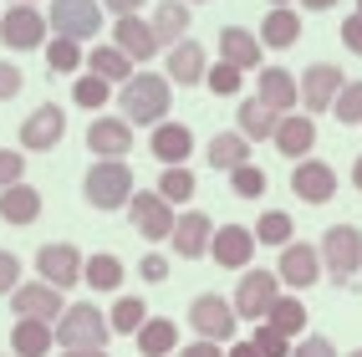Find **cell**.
I'll use <instances>...</instances> for the list:
<instances>
[{
	"label": "cell",
	"instance_id": "cell-53",
	"mask_svg": "<svg viewBox=\"0 0 362 357\" xmlns=\"http://www.w3.org/2000/svg\"><path fill=\"white\" fill-rule=\"evenodd\" d=\"M62 357H107V347H66Z\"/></svg>",
	"mask_w": 362,
	"mask_h": 357
},
{
	"label": "cell",
	"instance_id": "cell-38",
	"mask_svg": "<svg viewBox=\"0 0 362 357\" xmlns=\"http://www.w3.org/2000/svg\"><path fill=\"white\" fill-rule=\"evenodd\" d=\"M143 322H148V306H143V296H123V301H112V317H107V327H112V332L133 337Z\"/></svg>",
	"mask_w": 362,
	"mask_h": 357
},
{
	"label": "cell",
	"instance_id": "cell-18",
	"mask_svg": "<svg viewBox=\"0 0 362 357\" xmlns=\"http://www.w3.org/2000/svg\"><path fill=\"white\" fill-rule=\"evenodd\" d=\"M204 71H209V62H204V46H199L194 36H184V41L168 46L163 77L174 82V87H194V82H204Z\"/></svg>",
	"mask_w": 362,
	"mask_h": 357
},
{
	"label": "cell",
	"instance_id": "cell-50",
	"mask_svg": "<svg viewBox=\"0 0 362 357\" xmlns=\"http://www.w3.org/2000/svg\"><path fill=\"white\" fill-rule=\"evenodd\" d=\"M179 357H225V347H220V342H204V337H199V342H189V347H184Z\"/></svg>",
	"mask_w": 362,
	"mask_h": 357
},
{
	"label": "cell",
	"instance_id": "cell-6",
	"mask_svg": "<svg viewBox=\"0 0 362 357\" xmlns=\"http://www.w3.org/2000/svg\"><path fill=\"white\" fill-rule=\"evenodd\" d=\"M46 11L36 6H11L0 11V41H6V52H36V46H46Z\"/></svg>",
	"mask_w": 362,
	"mask_h": 357
},
{
	"label": "cell",
	"instance_id": "cell-23",
	"mask_svg": "<svg viewBox=\"0 0 362 357\" xmlns=\"http://www.w3.org/2000/svg\"><path fill=\"white\" fill-rule=\"evenodd\" d=\"M220 62H230L240 71L260 66V36L245 26H220Z\"/></svg>",
	"mask_w": 362,
	"mask_h": 357
},
{
	"label": "cell",
	"instance_id": "cell-42",
	"mask_svg": "<svg viewBox=\"0 0 362 357\" xmlns=\"http://www.w3.org/2000/svg\"><path fill=\"white\" fill-rule=\"evenodd\" d=\"M250 342L260 347V357H291V337L276 332L271 322H255V337H250Z\"/></svg>",
	"mask_w": 362,
	"mask_h": 357
},
{
	"label": "cell",
	"instance_id": "cell-27",
	"mask_svg": "<svg viewBox=\"0 0 362 357\" xmlns=\"http://www.w3.org/2000/svg\"><path fill=\"white\" fill-rule=\"evenodd\" d=\"M189 21H194V16H189L184 0H158V6H153V21H148V26H153V41H158V46L184 41V36H189Z\"/></svg>",
	"mask_w": 362,
	"mask_h": 357
},
{
	"label": "cell",
	"instance_id": "cell-39",
	"mask_svg": "<svg viewBox=\"0 0 362 357\" xmlns=\"http://www.w3.org/2000/svg\"><path fill=\"white\" fill-rule=\"evenodd\" d=\"M332 117L342 128H357L362 123V82H342V92H337V103H332Z\"/></svg>",
	"mask_w": 362,
	"mask_h": 357
},
{
	"label": "cell",
	"instance_id": "cell-48",
	"mask_svg": "<svg viewBox=\"0 0 362 357\" xmlns=\"http://www.w3.org/2000/svg\"><path fill=\"white\" fill-rule=\"evenodd\" d=\"M342 46H347L352 57H362V16H347L342 21Z\"/></svg>",
	"mask_w": 362,
	"mask_h": 357
},
{
	"label": "cell",
	"instance_id": "cell-55",
	"mask_svg": "<svg viewBox=\"0 0 362 357\" xmlns=\"http://www.w3.org/2000/svg\"><path fill=\"white\" fill-rule=\"evenodd\" d=\"M352 184L362 189V153H357V163H352Z\"/></svg>",
	"mask_w": 362,
	"mask_h": 357
},
{
	"label": "cell",
	"instance_id": "cell-60",
	"mask_svg": "<svg viewBox=\"0 0 362 357\" xmlns=\"http://www.w3.org/2000/svg\"><path fill=\"white\" fill-rule=\"evenodd\" d=\"M357 16H362V0H357Z\"/></svg>",
	"mask_w": 362,
	"mask_h": 357
},
{
	"label": "cell",
	"instance_id": "cell-45",
	"mask_svg": "<svg viewBox=\"0 0 362 357\" xmlns=\"http://www.w3.org/2000/svg\"><path fill=\"white\" fill-rule=\"evenodd\" d=\"M21 286V255L16 250H0V296H11Z\"/></svg>",
	"mask_w": 362,
	"mask_h": 357
},
{
	"label": "cell",
	"instance_id": "cell-24",
	"mask_svg": "<svg viewBox=\"0 0 362 357\" xmlns=\"http://www.w3.org/2000/svg\"><path fill=\"white\" fill-rule=\"evenodd\" d=\"M0 220H6V225H36L41 220V194L26 179L11 184V189H0Z\"/></svg>",
	"mask_w": 362,
	"mask_h": 357
},
{
	"label": "cell",
	"instance_id": "cell-33",
	"mask_svg": "<svg viewBox=\"0 0 362 357\" xmlns=\"http://www.w3.org/2000/svg\"><path fill=\"white\" fill-rule=\"evenodd\" d=\"M276 123H281V112L265 107L260 98H245V103H240V133H245L250 143H265V138L276 133Z\"/></svg>",
	"mask_w": 362,
	"mask_h": 357
},
{
	"label": "cell",
	"instance_id": "cell-10",
	"mask_svg": "<svg viewBox=\"0 0 362 357\" xmlns=\"http://www.w3.org/2000/svg\"><path fill=\"white\" fill-rule=\"evenodd\" d=\"M128 220H133V230L143 235V240H168V235H174V204H168L158 189L153 194H138L133 189V199H128Z\"/></svg>",
	"mask_w": 362,
	"mask_h": 357
},
{
	"label": "cell",
	"instance_id": "cell-14",
	"mask_svg": "<svg viewBox=\"0 0 362 357\" xmlns=\"http://www.w3.org/2000/svg\"><path fill=\"white\" fill-rule=\"evenodd\" d=\"M209 255H214V266H225V271H245L255 260V235L245 225H214Z\"/></svg>",
	"mask_w": 362,
	"mask_h": 357
},
{
	"label": "cell",
	"instance_id": "cell-30",
	"mask_svg": "<svg viewBox=\"0 0 362 357\" xmlns=\"http://www.w3.org/2000/svg\"><path fill=\"white\" fill-rule=\"evenodd\" d=\"M82 62H87L92 77H103L107 87H123V82L133 77V57H123L117 46H92V52H87Z\"/></svg>",
	"mask_w": 362,
	"mask_h": 357
},
{
	"label": "cell",
	"instance_id": "cell-59",
	"mask_svg": "<svg viewBox=\"0 0 362 357\" xmlns=\"http://www.w3.org/2000/svg\"><path fill=\"white\" fill-rule=\"evenodd\" d=\"M347 357H362V347H357V352H347Z\"/></svg>",
	"mask_w": 362,
	"mask_h": 357
},
{
	"label": "cell",
	"instance_id": "cell-52",
	"mask_svg": "<svg viewBox=\"0 0 362 357\" xmlns=\"http://www.w3.org/2000/svg\"><path fill=\"white\" fill-rule=\"evenodd\" d=\"M225 357H260V347H255V342H230Z\"/></svg>",
	"mask_w": 362,
	"mask_h": 357
},
{
	"label": "cell",
	"instance_id": "cell-54",
	"mask_svg": "<svg viewBox=\"0 0 362 357\" xmlns=\"http://www.w3.org/2000/svg\"><path fill=\"white\" fill-rule=\"evenodd\" d=\"M301 6H306V11H332L337 0H301Z\"/></svg>",
	"mask_w": 362,
	"mask_h": 357
},
{
	"label": "cell",
	"instance_id": "cell-43",
	"mask_svg": "<svg viewBox=\"0 0 362 357\" xmlns=\"http://www.w3.org/2000/svg\"><path fill=\"white\" fill-rule=\"evenodd\" d=\"M230 184L240 199H260L265 194V169H255V163H240V169H230Z\"/></svg>",
	"mask_w": 362,
	"mask_h": 357
},
{
	"label": "cell",
	"instance_id": "cell-7",
	"mask_svg": "<svg viewBox=\"0 0 362 357\" xmlns=\"http://www.w3.org/2000/svg\"><path fill=\"white\" fill-rule=\"evenodd\" d=\"M276 296H281L276 271H245L240 286H235V296H230V306H235V317H245V322H265Z\"/></svg>",
	"mask_w": 362,
	"mask_h": 357
},
{
	"label": "cell",
	"instance_id": "cell-31",
	"mask_svg": "<svg viewBox=\"0 0 362 357\" xmlns=\"http://www.w3.org/2000/svg\"><path fill=\"white\" fill-rule=\"evenodd\" d=\"M204 158H209V169L230 174V169H240V163H250V138L240 133V128H235V133H220V138H209Z\"/></svg>",
	"mask_w": 362,
	"mask_h": 357
},
{
	"label": "cell",
	"instance_id": "cell-51",
	"mask_svg": "<svg viewBox=\"0 0 362 357\" xmlns=\"http://www.w3.org/2000/svg\"><path fill=\"white\" fill-rule=\"evenodd\" d=\"M103 6H107L112 16H133V11H143V0H103Z\"/></svg>",
	"mask_w": 362,
	"mask_h": 357
},
{
	"label": "cell",
	"instance_id": "cell-9",
	"mask_svg": "<svg viewBox=\"0 0 362 357\" xmlns=\"http://www.w3.org/2000/svg\"><path fill=\"white\" fill-rule=\"evenodd\" d=\"M82 250L77 245H66V240H46L41 250H36V271H41V281L46 286H57V291H71V286L82 281Z\"/></svg>",
	"mask_w": 362,
	"mask_h": 357
},
{
	"label": "cell",
	"instance_id": "cell-8",
	"mask_svg": "<svg viewBox=\"0 0 362 357\" xmlns=\"http://www.w3.org/2000/svg\"><path fill=\"white\" fill-rule=\"evenodd\" d=\"M235 322H240L235 306L225 296H214V291H204V296L189 301V327H194L204 342H230L235 337Z\"/></svg>",
	"mask_w": 362,
	"mask_h": 357
},
{
	"label": "cell",
	"instance_id": "cell-46",
	"mask_svg": "<svg viewBox=\"0 0 362 357\" xmlns=\"http://www.w3.org/2000/svg\"><path fill=\"white\" fill-rule=\"evenodd\" d=\"M21 87H26V77H21V66H16V62H0V103H11Z\"/></svg>",
	"mask_w": 362,
	"mask_h": 357
},
{
	"label": "cell",
	"instance_id": "cell-35",
	"mask_svg": "<svg viewBox=\"0 0 362 357\" xmlns=\"http://www.w3.org/2000/svg\"><path fill=\"white\" fill-rule=\"evenodd\" d=\"M265 322H271L276 332H286V337H296V332L306 327V301H296V296H276L271 312H265Z\"/></svg>",
	"mask_w": 362,
	"mask_h": 357
},
{
	"label": "cell",
	"instance_id": "cell-34",
	"mask_svg": "<svg viewBox=\"0 0 362 357\" xmlns=\"http://www.w3.org/2000/svg\"><path fill=\"white\" fill-rule=\"evenodd\" d=\"M250 235H255V245H291L296 240V225H291V214H286V209H265Z\"/></svg>",
	"mask_w": 362,
	"mask_h": 357
},
{
	"label": "cell",
	"instance_id": "cell-11",
	"mask_svg": "<svg viewBox=\"0 0 362 357\" xmlns=\"http://www.w3.org/2000/svg\"><path fill=\"white\" fill-rule=\"evenodd\" d=\"M276 281H281V286H291V291H306V286H317V281H322V255H317V245H306V240L281 245Z\"/></svg>",
	"mask_w": 362,
	"mask_h": 357
},
{
	"label": "cell",
	"instance_id": "cell-44",
	"mask_svg": "<svg viewBox=\"0 0 362 357\" xmlns=\"http://www.w3.org/2000/svg\"><path fill=\"white\" fill-rule=\"evenodd\" d=\"M26 179V153L21 148H0V189H11Z\"/></svg>",
	"mask_w": 362,
	"mask_h": 357
},
{
	"label": "cell",
	"instance_id": "cell-41",
	"mask_svg": "<svg viewBox=\"0 0 362 357\" xmlns=\"http://www.w3.org/2000/svg\"><path fill=\"white\" fill-rule=\"evenodd\" d=\"M71 98H77V103H82L87 112H98V107H103V103L112 98V87H107L103 77H92V71H82V77L71 82Z\"/></svg>",
	"mask_w": 362,
	"mask_h": 357
},
{
	"label": "cell",
	"instance_id": "cell-49",
	"mask_svg": "<svg viewBox=\"0 0 362 357\" xmlns=\"http://www.w3.org/2000/svg\"><path fill=\"white\" fill-rule=\"evenodd\" d=\"M143 281H148V286H163V281H168V260H163V255H143Z\"/></svg>",
	"mask_w": 362,
	"mask_h": 357
},
{
	"label": "cell",
	"instance_id": "cell-4",
	"mask_svg": "<svg viewBox=\"0 0 362 357\" xmlns=\"http://www.w3.org/2000/svg\"><path fill=\"white\" fill-rule=\"evenodd\" d=\"M52 332H57L62 352H66V347H107V337H112L107 317H103L92 301H77V306H66V312H62V322H57Z\"/></svg>",
	"mask_w": 362,
	"mask_h": 357
},
{
	"label": "cell",
	"instance_id": "cell-5",
	"mask_svg": "<svg viewBox=\"0 0 362 357\" xmlns=\"http://www.w3.org/2000/svg\"><path fill=\"white\" fill-rule=\"evenodd\" d=\"M46 26L66 41H92V36H103V6L98 0H52Z\"/></svg>",
	"mask_w": 362,
	"mask_h": 357
},
{
	"label": "cell",
	"instance_id": "cell-22",
	"mask_svg": "<svg viewBox=\"0 0 362 357\" xmlns=\"http://www.w3.org/2000/svg\"><path fill=\"white\" fill-rule=\"evenodd\" d=\"M148 148H153V158L158 163H189V153H194V133H189V123H163L153 128V138H148Z\"/></svg>",
	"mask_w": 362,
	"mask_h": 357
},
{
	"label": "cell",
	"instance_id": "cell-21",
	"mask_svg": "<svg viewBox=\"0 0 362 357\" xmlns=\"http://www.w3.org/2000/svg\"><path fill=\"white\" fill-rule=\"evenodd\" d=\"M112 46H117L123 57H133V62H148V57H158L153 26H148V21H138V16H117V21H112Z\"/></svg>",
	"mask_w": 362,
	"mask_h": 357
},
{
	"label": "cell",
	"instance_id": "cell-29",
	"mask_svg": "<svg viewBox=\"0 0 362 357\" xmlns=\"http://www.w3.org/2000/svg\"><path fill=\"white\" fill-rule=\"evenodd\" d=\"M301 41V16L291 6H271V16L260 21V46H276V52H286V46Z\"/></svg>",
	"mask_w": 362,
	"mask_h": 357
},
{
	"label": "cell",
	"instance_id": "cell-13",
	"mask_svg": "<svg viewBox=\"0 0 362 357\" xmlns=\"http://www.w3.org/2000/svg\"><path fill=\"white\" fill-rule=\"evenodd\" d=\"M296 92H301V103H306V117L332 112L337 92H342V71H337L332 62H317V66H306V77H296Z\"/></svg>",
	"mask_w": 362,
	"mask_h": 357
},
{
	"label": "cell",
	"instance_id": "cell-1",
	"mask_svg": "<svg viewBox=\"0 0 362 357\" xmlns=\"http://www.w3.org/2000/svg\"><path fill=\"white\" fill-rule=\"evenodd\" d=\"M117 103L133 128H158L168 107H174V82L158 77V71H133V77L117 87Z\"/></svg>",
	"mask_w": 362,
	"mask_h": 357
},
{
	"label": "cell",
	"instance_id": "cell-25",
	"mask_svg": "<svg viewBox=\"0 0 362 357\" xmlns=\"http://www.w3.org/2000/svg\"><path fill=\"white\" fill-rule=\"evenodd\" d=\"M52 342H57L52 322L16 317V327H11V352H16V357H46V352H52Z\"/></svg>",
	"mask_w": 362,
	"mask_h": 357
},
{
	"label": "cell",
	"instance_id": "cell-40",
	"mask_svg": "<svg viewBox=\"0 0 362 357\" xmlns=\"http://www.w3.org/2000/svg\"><path fill=\"white\" fill-rule=\"evenodd\" d=\"M240 82H245V71L230 66V62H214V66L204 71V87L214 92V98H240Z\"/></svg>",
	"mask_w": 362,
	"mask_h": 357
},
{
	"label": "cell",
	"instance_id": "cell-58",
	"mask_svg": "<svg viewBox=\"0 0 362 357\" xmlns=\"http://www.w3.org/2000/svg\"><path fill=\"white\" fill-rule=\"evenodd\" d=\"M184 6H204V0H184Z\"/></svg>",
	"mask_w": 362,
	"mask_h": 357
},
{
	"label": "cell",
	"instance_id": "cell-17",
	"mask_svg": "<svg viewBox=\"0 0 362 357\" xmlns=\"http://www.w3.org/2000/svg\"><path fill=\"white\" fill-rule=\"evenodd\" d=\"M291 194L301 204H327L337 194V169L322 158H301L296 169H291Z\"/></svg>",
	"mask_w": 362,
	"mask_h": 357
},
{
	"label": "cell",
	"instance_id": "cell-12",
	"mask_svg": "<svg viewBox=\"0 0 362 357\" xmlns=\"http://www.w3.org/2000/svg\"><path fill=\"white\" fill-rule=\"evenodd\" d=\"M66 133V112L57 103H41L26 123H21V153H46V148H57Z\"/></svg>",
	"mask_w": 362,
	"mask_h": 357
},
{
	"label": "cell",
	"instance_id": "cell-15",
	"mask_svg": "<svg viewBox=\"0 0 362 357\" xmlns=\"http://www.w3.org/2000/svg\"><path fill=\"white\" fill-rule=\"evenodd\" d=\"M11 306H16V317H36V322H62V291L57 286H46V281H21L16 291H11Z\"/></svg>",
	"mask_w": 362,
	"mask_h": 357
},
{
	"label": "cell",
	"instance_id": "cell-26",
	"mask_svg": "<svg viewBox=\"0 0 362 357\" xmlns=\"http://www.w3.org/2000/svg\"><path fill=\"white\" fill-rule=\"evenodd\" d=\"M255 98L265 103V107H276V112H291L296 103H301V92H296V77L286 66H265L260 71V92Z\"/></svg>",
	"mask_w": 362,
	"mask_h": 357
},
{
	"label": "cell",
	"instance_id": "cell-16",
	"mask_svg": "<svg viewBox=\"0 0 362 357\" xmlns=\"http://www.w3.org/2000/svg\"><path fill=\"white\" fill-rule=\"evenodd\" d=\"M209 235H214V220L204 209H184L179 220H174V235H168V245H174L179 260H199L209 255Z\"/></svg>",
	"mask_w": 362,
	"mask_h": 357
},
{
	"label": "cell",
	"instance_id": "cell-37",
	"mask_svg": "<svg viewBox=\"0 0 362 357\" xmlns=\"http://www.w3.org/2000/svg\"><path fill=\"white\" fill-rule=\"evenodd\" d=\"M158 194L168 204H189L194 199V174H189V163H168L163 179H158Z\"/></svg>",
	"mask_w": 362,
	"mask_h": 357
},
{
	"label": "cell",
	"instance_id": "cell-47",
	"mask_svg": "<svg viewBox=\"0 0 362 357\" xmlns=\"http://www.w3.org/2000/svg\"><path fill=\"white\" fill-rule=\"evenodd\" d=\"M291 357H337V347H332L327 337H306V342L291 347Z\"/></svg>",
	"mask_w": 362,
	"mask_h": 357
},
{
	"label": "cell",
	"instance_id": "cell-2",
	"mask_svg": "<svg viewBox=\"0 0 362 357\" xmlns=\"http://www.w3.org/2000/svg\"><path fill=\"white\" fill-rule=\"evenodd\" d=\"M82 194L92 209H128L133 199V169L123 158H98L82 179Z\"/></svg>",
	"mask_w": 362,
	"mask_h": 357
},
{
	"label": "cell",
	"instance_id": "cell-19",
	"mask_svg": "<svg viewBox=\"0 0 362 357\" xmlns=\"http://www.w3.org/2000/svg\"><path fill=\"white\" fill-rule=\"evenodd\" d=\"M271 143H276L291 163H301V158H311V148H317V123H311L306 112H281Z\"/></svg>",
	"mask_w": 362,
	"mask_h": 357
},
{
	"label": "cell",
	"instance_id": "cell-56",
	"mask_svg": "<svg viewBox=\"0 0 362 357\" xmlns=\"http://www.w3.org/2000/svg\"><path fill=\"white\" fill-rule=\"evenodd\" d=\"M11 6H36V0H11Z\"/></svg>",
	"mask_w": 362,
	"mask_h": 357
},
{
	"label": "cell",
	"instance_id": "cell-20",
	"mask_svg": "<svg viewBox=\"0 0 362 357\" xmlns=\"http://www.w3.org/2000/svg\"><path fill=\"white\" fill-rule=\"evenodd\" d=\"M87 148H92V158H128V148H133V123H128V117H92Z\"/></svg>",
	"mask_w": 362,
	"mask_h": 357
},
{
	"label": "cell",
	"instance_id": "cell-28",
	"mask_svg": "<svg viewBox=\"0 0 362 357\" xmlns=\"http://www.w3.org/2000/svg\"><path fill=\"white\" fill-rule=\"evenodd\" d=\"M82 281L103 296V291H117V286L128 281V266H123V260H117L112 250H98V255H87V260H82Z\"/></svg>",
	"mask_w": 362,
	"mask_h": 357
},
{
	"label": "cell",
	"instance_id": "cell-57",
	"mask_svg": "<svg viewBox=\"0 0 362 357\" xmlns=\"http://www.w3.org/2000/svg\"><path fill=\"white\" fill-rule=\"evenodd\" d=\"M271 6H291V0H271Z\"/></svg>",
	"mask_w": 362,
	"mask_h": 357
},
{
	"label": "cell",
	"instance_id": "cell-36",
	"mask_svg": "<svg viewBox=\"0 0 362 357\" xmlns=\"http://www.w3.org/2000/svg\"><path fill=\"white\" fill-rule=\"evenodd\" d=\"M41 52H46V66H52L57 77H62V71H77L82 57H87V52H82V41H66V36H46Z\"/></svg>",
	"mask_w": 362,
	"mask_h": 357
},
{
	"label": "cell",
	"instance_id": "cell-32",
	"mask_svg": "<svg viewBox=\"0 0 362 357\" xmlns=\"http://www.w3.org/2000/svg\"><path fill=\"white\" fill-rule=\"evenodd\" d=\"M133 342H138L143 357H168V352H174V342H179V327L168 322V317H148V322L133 332Z\"/></svg>",
	"mask_w": 362,
	"mask_h": 357
},
{
	"label": "cell",
	"instance_id": "cell-3",
	"mask_svg": "<svg viewBox=\"0 0 362 357\" xmlns=\"http://www.w3.org/2000/svg\"><path fill=\"white\" fill-rule=\"evenodd\" d=\"M317 255H322V276H332V281L347 286V281L362 271V230H352V225H332V230L322 235Z\"/></svg>",
	"mask_w": 362,
	"mask_h": 357
}]
</instances>
